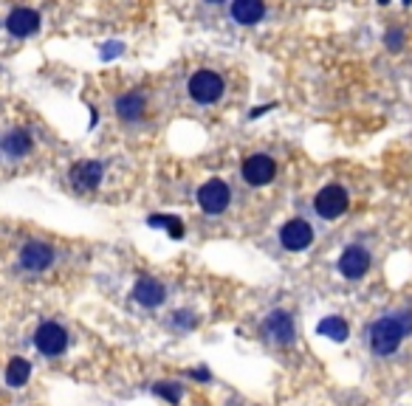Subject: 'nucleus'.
Here are the masks:
<instances>
[{
    "label": "nucleus",
    "mask_w": 412,
    "mask_h": 406,
    "mask_svg": "<svg viewBox=\"0 0 412 406\" xmlns=\"http://www.w3.org/2000/svg\"><path fill=\"white\" fill-rule=\"evenodd\" d=\"M412 330V313H392L370 327V347L376 356H390L398 350L401 338Z\"/></svg>",
    "instance_id": "obj_1"
},
{
    "label": "nucleus",
    "mask_w": 412,
    "mask_h": 406,
    "mask_svg": "<svg viewBox=\"0 0 412 406\" xmlns=\"http://www.w3.org/2000/svg\"><path fill=\"white\" fill-rule=\"evenodd\" d=\"M280 243L283 248L288 251H305L311 243H314V229L305 223V220H288L283 229H280Z\"/></svg>",
    "instance_id": "obj_9"
},
{
    "label": "nucleus",
    "mask_w": 412,
    "mask_h": 406,
    "mask_svg": "<svg viewBox=\"0 0 412 406\" xmlns=\"http://www.w3.org/2000/svg\"><path fill=\"white\" fill-rule=\"evenodd\" d=\"M384 45H387L392 54H398V51L404 48V31H401V29H387V34H384Z\"/></svg>",
    "instance_id": "obj_21"
},
{
    "label": "nucleus",
    "mask_w": 412,
    "mask_h": 406,
    "mask_svg": "<svg viewBox=\"0 0 412 406\" xmlns=\"http://www.w3.org/2000/svg\"><path fill=\"white\" fill-rule=\"evenodd\" d=\"M186 91H189V96L198 105H215L223 96L226 85H223L221 74H215V71H195L189 85H186Z\"/></svg>",
    "instance_id": "obj_2"
},
{
    "label": "nucleus",
    "mask_w": 412,
    "mask_h": 406,
    "mask_svg": "<svg viewBox=\"0 0 412 406\" xmlns=\"http://www.w3.org/2000/svg\"><path fill=\"white\" fill-rule=\"evenodd\" d=\"M316 333L325 336V338H330V342H348L351 327H348V322L341 319V316H325L316 324Z\"/></svg>",
    "instance_id": "obj_17"
},
{
    "label": "nucleus",
    "mask_w": 412,
    "mask_h": 406,
    "mask_svg": "<svg viewBox=\"0 0 412 406\" xmlns=\"http://www.w3.org/2000/svg\"><path fill=\"white\" fill-rule=\"evenodd\" d=\"M54 262V251H51V246H45V243H26L23 248H20V265L26 268V271H45L48 265Z\"/></svg>",
    "instance_id": "obj_12"
},
{
    "label": "nucleus",
    "mask_w": 412,
    "mask_h": 406,
    "mask_svg": "<svg viewBox=\"0 0 412 406\" xmlns=\"http://www.w3.org/2000/svg\"><path fill=\"white\" fill-rule=\"evenodd\" d=\"M147 223H150L153 229H167L170 237H175V240L184 237V223H181L178 218H170V215H161V218H159V215H156V218H150Z\"/></svg>",
    "instance_id": "obj_19"
},
{
    "label": "nucleus",
    "mask_w": 412,
    "mask_h": 406,
    "mask_svg": "<svg viewBox=\"0 0 412 406\" xmlns=\"http://www.w3.org/2000/svg\"><path fill=\"white\" fill-rule=\"evenodd\" d=\"M192 378H198V381H206V378H209V373H206V370H192Z\"/></svg>",
    "instance_id": "obj_24"
},
{
    "label": "nucleus",
    "mask_w": 412,
    "mask_h": 406,
    "mask_svg": "<svg viewBox=\"0 0 412 406\" xmlns=\"http://www.w3.org/2000/svg\"><path fill=\"white\" fill-rule=\"evenodd\" d=\"M378 3H381V6H387V3H390V0H378Z\"/></svg>",
    "instance_id": "obj_26"
},
{
    "label": "nucleus",
    "mask_w": 412,
    "mask_h": 406,
    "mask_svg": "<svg viewBox=\"0 0 412 406\" xmlns=\"http://www.w3.org/2000/svg\"><path fill=\"white\" fill-rule=\"evenodd\" d=\"M232 200V189L226 186V181L221 178H212L206 181L200 189H198V206L206 212V215H221Z\"/></svg>",
    "instance_id": "obj_4"
},
{
    "label": "nucleus",
    "mask_w": 412,
    "mask_h": 406,
    "mask_svg": "<svg viewBox=\"0 0 412 406\" xmlns=\"http://www.w3.org/2000/svg\"><path fill=\"white\" fill-rule=\"evenodd\" d=\"M6 31H9L12 37L26 40V37H31V34L40 31V15H37L34 9H26V6L12 9L9 17H6Z\"/></svg>",
    "instance_id": "obj_8"
},
{
    "label": "nucleus",
    "mask_w": 412,
    "mask_h": 406,
    "mask_svg": "<svg viewBox=\"0 0 412 406\" xmlns=\"http://www.w3.org/2000/svg\"><path fill=\"white\" fill-rule=\"evenodd\" d=\"M113 107H116V116L122 121H139L145 116V110H147V99H145L142 91H127V93H122L116 99Z\"/></svg>",
    "instance_id": "obj_13"
},
{
    "label": "nucleus",
    "mask_w": 412,
    "mask_h": 406,
    "mask_svg": "<svg viewBox=\"0 0 412 406\" xmlns=\"http://www.w3.org/2000/svg\"><path fill=\"white\" fill-rule=\"evenodd\" d=\"M34 345H37V350H40L43 356L57 359V356H62L65 347H68V333H65L59 324L45 322V324H40L37 333H34Z\"/></svg>",
    "instance_id": "obj_5"
},
{
    "label": "nucleus",
    "mask_w": 412,
    "mask_h": 406,
    "mask_svg": "<svg viewBox=\"0 0 412 406\" xmlns=\"http://www.w3.org/2000/svg\"><path fill=\"white\" fill-rule=\"evenodd\" d=\"M339 271H341V277H345V280H362L370 271L367 248H362V246L345 248V251H341V257H339Z\"/></svg>",
    "instance_id": "obj_7"
},
{
    "label": "nucleus",
    "mask_w": 412,
    "mask_h": 406,
    "mask_svg": "<svg viewBox=\"0 0 412 406\" xmlns=\"http://www.w3.org/2000/svg\"><path fill=\"white\" fill-rule=\"evenodd\" d=\"M243 181L251 183V186H265L274 181V175H277V164H274L271 156L265 153H257V156H249L243 161Z\"/></svg>",
    "instance_id": "obj_6"
},
{
    "label": "nucleus",
    "mask_w": 412,
    "mask_h": 406,
    "mask_svg": "<svg viewBox=\"0 0 412 406\" xmlns=\"http://www.w3.org/2000/svg\"><path fill=\"white\" fill-rule=\"evenodd\" d=\"M348 192L341 189L339 183H328L325 189H319L316 192V197H314V209H316V215L319 218H325V220H336V218H341L348 212Z\"/></svg>",
    "instance_id": "obj_3"
},
{
    "label": "nucleus",
    "mask_w": 412,
    "mask_h": 406,
    "mask_svg": "<svg viewBox=\"0 0 412 406\" xmlns=\"http://www.w3.org/2000/svg\"><path fill=\"white\" fill-rule=\"evenodd\" d=\"M133 299L139 305H145V308H159L167 299V291H164V285L159 280L145 277V280H139L133 285Z\"/></svg>",
    "instance_id": "obj_14"
},
{
    "label": "nucleus",
    "mask_w": 412,
    "mask_h": 406,
    "mask_svg": "<svg viewBox=\"0 0 412 406\" xmlns=\"http://www.w3.org/2000/svg\"><path fill=\"white\" fill-rule=\"evenodd\" d=\"M263 333L277 345H291L294 342V319L286 310H274L263 322Z\"/></svg>",
    "instance_id": "obj_10"
},
{
    "label": "nucleus",
    "mask_w": 412,
    "mask_h": 406,
    "mask_svg": "<svg viewBox=\"0 0 412 406\" xmlns=\"http://www.w3.org/2000/svg\"><path fill=\"white\" fill-rule=\"evenodd\" d=\"M119 54H122V45H119V43H108V48L102 51L105 59H113V57H119Z\"/></svg>",
    "instance_id": "obj_22"
},
{
    "label": "nucleus",
    "mask_w": 412,
    "mask_h": 406,
    "mask_svg": "<svg viewBox=\"0 0 412 406\" xmlns=\"http://www.w3.org/2000/svg\"><path fill=\"white\" fill-rule=\"evenodd\" d=\"M29 375H31V364L26 361V359H12L9 361V367H6V384L9 386H26V381H29Z\"/></svg>",
    "instance_id": "obj_18"
},
{
    "label": "nucleus",
    "mask_w": 412,
    "mask_h": 406,
    "mask_svg": "<svg viewBox=\"0 0 412 406\" xmlns=\"http://www.w3.org/2000/svg\"><path fill=\"white\" fill-rule=\"evenodd\" d=\"M409 3H412V0H404V6H409Z\"/></svg>",
    "instance_id": "obj_27"
},
{
    "label": "nucleus",
    "mask_w": 412,
    "mask_h": 406,
    "mask_svg": "<svg viewBox=\"0 0 412 406\" xmlns=\"http://www.w3.org/2000/svg\"><path fill=\"white\" fill-rule=\"evenodd\" d=\"M263 15H265L263 0H232V17L240 26H254L263 20Z\"/></svg>",
    "instance_id": "obj_15"
},
{
    "label": "nucleus",
    "mask_w": 412,
    "mask_h": 406,
    "mask_svg": "<svg viewBox=\"0 0 412 406\" xmlns=\"http://www.w3.org/2000/svg\"><path fill=\"white\" fill-rule=\"evenodd\" d=\"M271 107H274V105H263V107H254V110L249 113V119H260V116H263L265 110H271Z\"/></svg>",
    "instance_id": "obj_23"
},
{
    "label": "nucleus",
    "mask_w": 412,
    "mask_h": 406,
    "mask_svg": "<svg viewBox=\"0 0 412 406\" xmlns=\"http://www.w3.org/2000/svg\"><path fill=\"white\" fill-rule=\"evenodd\" d=\"M206 3H223V0H206Z\"/></svg>",
    "instance_id": "obj_25"
},
{
    "label": "nucleus",
    "mask_w": 412,
    "mask_h": 406,
    "mask_svg": "<svg viewBox=\"0 0 412 406\" xmlns=\"http://www.w3.org/2000/svg\"><path fill=\"white\" fill-rule=\"evenodd\" d=\"M68 181H71V186L77 192H91L102 181V164L99 161H80V164H74L71 172H68Z\"/></svg>",
    "instance_id": "obj_11"
},
{
    "label": "nucleus",
    "mask_w": 412,
    "mask_h": 406,
    "mask_svg": "<svg viewBox=\"0 0 412 406\" xmlns=\"http://www.w3.org/2000/svg\"><path fill=\"white\" fill-rule=\"evenodd\" d=\"M153 389H156V395L167 398L170 403H178V400H181V386H178V384H170V381H164V384H156Z\"/></svg>",
    "instance_id": "obj_20"
},
{
    "label": "nucleus",
    "mask_w": 412,
    "mask_h": 406,
    "mask_svg": "<svg viewBox=\"0 0 412 406\" xmlns=\"http://www.w3.org/2000/svg\"><path fill=\"white\" fill-rule=\"evenodd\" d=\"M0 150H3L9 158H23V156H29V150H31V133L29 130H9L6 135H3V142H0Z\"/></svg>",
    "instance_id": "obj_16"
}]
</instances>
